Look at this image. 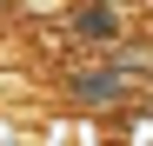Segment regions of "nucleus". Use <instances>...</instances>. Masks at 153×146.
<instances>
[{"instance_id": "obj_2", "label": "nucleus", "mask_w": 153, "mask_h": 146, "mask_svg": "<svg viewBox=\"0 0 153 146\" xmlns=\"http://www.w3.org/2000/svg\"><path fill=\"white\" fill-rule=\"evenodd\" d=\"M113 7H126V13H146V7H153V0H113Z\"/></svg>"}, {"instance_id": "obj_1", "label": "nucleus", "mask_w": 153, "mask_h": 146, "mask_svg": "<svg viewBox=\"0 0 153 146\" xmlns=\"http://www.w3.org/2000/svg\"><path fill=\"white\" fill-rule=\"evenodd\" d=\"M60 100L73 113H87V119H120L126 106L140 100V80L126 66H113L107 53H73L60 66Z\"/></svg>"}]
</instances>
